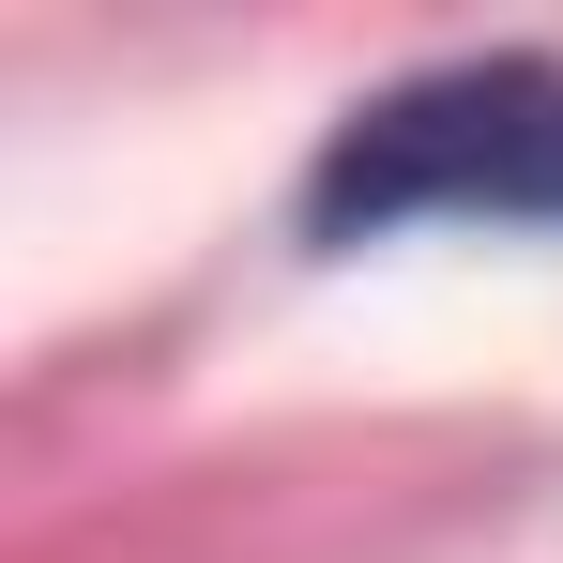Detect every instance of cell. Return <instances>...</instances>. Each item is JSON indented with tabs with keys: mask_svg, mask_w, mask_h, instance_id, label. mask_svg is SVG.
I'll return each instance as SVG.
<instances>
[{
	"mask_svg": "<svg viewBox=\"0 0 563 563\" xmlns=\"http://www.w3.org/2000/svg\"><path fill=\"white\" fill-rule=\"evenodd\" d=\"M411 213H503V229H563V62L503 46V62H442L351 107L305 168V229L320 244H380Z\"/></svg>",
	"mask_w": 563,
	"mask_h": 563,
	"instance_id": "cell-1",
	"label": "cell"
}]
</instances>
